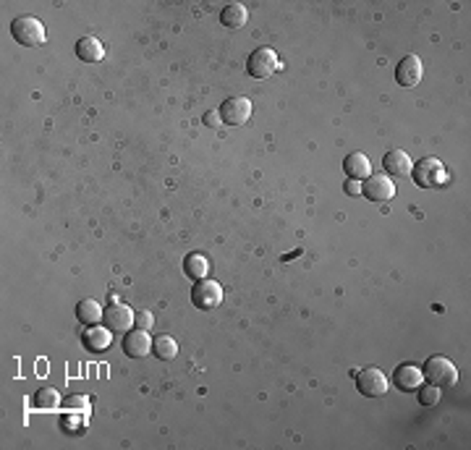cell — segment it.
<instances>
[{"mask_svg":"<svg viewBox=\"0 0 471 450\" xmlns=\"http://www.w3.org/2000/svg\"><path fill=\"white\" fill-rule=\"evenodd\" d=\"M11 37L19 45H26V48H37V45H42L47 40L45 26L34 16H16L11 21Z\"/></svg>","mask_w":471,"mask_h":450,"instance_id":"6da1fadb","label":"cell"},{"mask_svg":"<svg viewBox=\"0 0 471 450\" xmlns=\"http://www.w3.org/2000/svg\"><path fill=\"white\" fill-rule=\"evenodd\" d=\"M422 374L424 379H430L432 385L437 387H453L458 382V369L445 356H430L422 367Z\"/></svg>","mask_w":471,"mask_h":450,"instance_id":"7a4b0ae2","label":"cell"},{"mask_svg":"<svg viewBox=\"0 0 471 450\" xmlns=\"http://www.w3.org/2000/svg\"><path fill=\"white\" fill-rule=\"evenodd\" d=\"M278 53L273 48H257L246 61V71H249L251 79H270L275 71H278Z\"/></svg>","mask_w":471,"mask_h":450,"instance_id":"3957f363","label":"cell"},{"mask_svg":"<svg viewBox=\"0 0 471 450\" xmlns=\"http://www.w3.org/2000/svg\"><path fill=\"white\" fill-rule=\"evenodd\" d=\"M220 121L228 126H243L251 116V103L249 97H228L226 103L220 105Z\"/></svg>","mask_w":471,"mask_h":450,"instance_id":"277c9868","label":"cell"},{"mask_svg":"<svg viewBox=\"0 0 471 450\" xmlns=\"http://www.w3.org/2000/svg\"><path fill=\"white\" fill-rule=\"evenodd\" d=\"M411 173H414V181L419 186H440V183L445 181L447 173L442 163L437 158H424L416 163V168H411Z\"/></svg>","mask_w":471,"mask_h":450,"instance_id":"5b68a950","label":"cell"},{"mask_svg":"<svg viewBox=\"0 0 471 450\" xmlns=\"http://www.w3.org/2000/svg\"><path fill=\"white\" fill-rule=\"evenodd\" d=\"M361 194L369 199V202H377V205H383V202H390L395 197V183L390 181V175H369L367 183H361Z\"/></svg>","mask_w":471,"mask_h":450,"instance_id":"8992f818","label":"cell"},{"mask_svg":"<svg viewBox=\"0 0 471 450\" xmlns=\"http://www.w3.org/2000/svg\"><path fill=\"white\" fill-rule=\"evenodd\" d=\"M191 301H194L196 309H204V312H210V309L220 307V301H223V288H220L215 280H196L194 291H191Z\"/></svg>","mask_w":471,"mask_h":450,"instance_id":"52a82bcc","label":"cell"},{"mask_svg":"<svg viewBox=\"0 0 471 450\" xmlns=\"http://www.w3.org/2000/svg\"><path fill=\"white\" fill-rule=\"evenodd\" d=\"M356 385H359V393L367 395V398H383L388 393V377L377 367L361 369L356 374Z\"/></svg>","mask_w":471,"mask_h":450,"instance_id":"ba28073f","label":"cell"},{"mask_svg":"<svg viewBox=\"0 0 471 450\" xmlns=\"http://www.w3.org/2000/svg\"><path fill=\"white\" fill-rule=\"evenodd\" d=\"M422 76H424L422 58L416 56H406L398 63V68H395V81H398L400 87H416L422 81Z\"/></svg>","mask_w":471,"mask_h":450,"instance_id":"9c48e42d","label":"cell"},{"mask_svg":"<svg viewBox=\"0 0 471 450\" xmlns=\"http://www.w3.org/2000/svg\"><path fill=\"white\" fill-rule=\"evenodd\" d=\"M105 324H108L113 332H126L131 330V322H133V312L126 304L121 301H110V307L105 309Z\"/></svg>","mask_w":471,"mask_h":450,"instance_id":"30bf717a","label":"cell"},{"mask_svg":"<svg viewBox=\"0 0 471 450\" xmlns=\"http://www.w3.org/2000/svg\"><path fill=\"white\" fill-rule=\"evenodd\" d=\"M123 351L131 359H141V356L152 354V338L147 335V330H131L126 332L123 338Z\"/></svg>","mask_w":471,"mask_h":450,"instance_id":"8fae6325","label":"cell"},{"mask_svg":"<svg viewBox=\"0 0 471 450\" xmlns=\"http://www.w3.org/2000/svg\"><path fill=\"white\" fill-rule=\"evenodd\" d=\"M392 382H395L400 390H416V387L424 382L422 367H416V364H400L398 369L392 372Z\"/></svg>","mask_w":471,"mask_h":450,"instance_id":"7c38bea8","label":"cell"},{"mask_svg":"<svg viewBox=\"0 0 471 450\" xmlns=\"http://www.w3.org/2000/svg\"><path fill=\"white\" fill-rule=\"evenodd\" d=\"M76 58L84 63H100L105 58V48L97 37H78L76 42Z\"/></svg>","mask_w":471,"mask_h":450,"instance_id":"4fadbf2b","label":"cell"},{"mask_svg":"<svg viewBox=\"0 0 471 450\" xmlns=\"http://www.w3.org/2000/svg\"><path fill=\"white\" fill-rule=\"evenodd\" d=\"M343 170L353 181H361V178H369V175H372V165H369L367 155H361V152H351V155L343 160Z\"/></svg>","mask_w":471,"mask_h":450,"instance_id":"5bb4252c","label":"cell"},{"mask_svg":"<svg viewBox=\"0 0 471 450\" xmlns=\"http://www.w3.org/2000/svg\"><path fill=\"white\" fill-rule=\"evenodd\" d=\"M383 168L390 175H408L414 165H411V158H408L403 150H390V152H385Z\"/></svg>","mask_w":471,"mask_h":450,"instance_id":"9a60e30c","label":"cell"},{"mask_svg":"<svg viewBox=\"0 0 471 450\" xmlns=\"http://www.w3.org/2000/svg\"><path fill=\"white\" fill-rule=\"evenodd\" d=\"M81 340H84V346L89 351H105L110 346V340H113V330L110 327H89L81 335Z\"/></svg>","mask_w":471,"mask_h":450,"instance_id":"2e32d148","label":"cell"},{"mask_svg":"<svg viewBox=\"0 0 471 450\" xmlns=\"http://www.w3.org/2000/svg\"><path fill=\"white\" fill-rule=\"evenodd\" d=\"M246 19H249V14H246V9H243L241 3H228L226 9L220 11V21L228 29H241L246 24Z\"/></svg>","mask_w":471,"mask_h":450,"instance_id":"e0dca14e","label":"cell"},{"mask_svg":"<svg viewBox=\"0 0 471 450\" xmlns=\"http://www.w3.org/2000/svg\"><path fill=\"white\" fill-rule=\"evenodd\" d=\"M102 315H105V309H100V304L94 299H81L76 304V317H78V322H84V324H94V322H100Z\"/></svg>","mask_w":471,"mask_h":450,"instance_id":"ac0fdd59","label":"cell"},{"mask_svg":"<svg viewBox=\"0 0 471 450\" xmlns=\"http://www.w3.org/2000/svg\"><path fill=\"white\" fill-rule=\"evenodd\" d=\"M183 270H186V275L191 280H202L210 272V262H207L204 254H188L186 262H183Z\"/></svg>","mask_w":471,"mask_h":450,"instance_id":"d6986e66","label":"cell"},{"mask_svg":"<svg viewBox=\"0 0 471 450\" xmlns=\"http://www.w3.org/2000/svg\"><path fill=\"white\" fill-rule=\"evenodd\" d=\"M152 354H155L157 359H163V362H171V359H176V354H178V343H176L171 335H157V338L152 340Z\"/></svg>","mask_w":471,"mask_h":450,"instance_id":"ffe728a7","label":"cell"},{"mask_svg":"<svg viewBox=\"0 0 471 450\" xmlns=\"http://www.w3.org/2000/svg\"><path fill=\"white\" fill-rule=\"evenodd\" d=\"M31 406L39 411H55L58 406H61V395H58V390H53V387H42V390L34 393Z\"/></svg>","mask_w":471,"mask_h":450,"instance_id":"44dd1931","label":"cell"},{"mask_svg":"<svg viewBox=\"0 0 471 450\" xmlns=\"http://www.w3.org/2000/svg\"><path fill=\"white\" fill-rule=\"evenodd\" d=\"M416 390H419V403H422V406H435V403L440 401V387L437 385H419L416 387Z\"/></svg>","mask_w":471,"mask_h":450,"instance_id":"7402d4cb","label":"cell"},{"mask_svg":"<svg viewBox=\"0 0 471 450\" xmlns=\"http://www.w3.org/2000/svg\"><path fill=\"white\" fill-rule=\"evenodd\" d=\"M66 409L76 411L78 416H86V414H89V398H84V395H71L69 403H66Z\"/></svg>","mask_w":471,"mask_h":450,"instance_id":"603a6c76","label":"cell"},{"mask_svg":"<svg viewBox=\"0 0 471 450\" xmlns=\"http://www.w3.org/2000/svg\"><path fill=\"white\" fill-rule=\"evenodd\" d=\"M133 322L139 324V330H149L155 319H152V315H149V312H139V315H133Z\"/></svg>","mask_w":471,"mask_h":450,"instance_id":"cb8c5ba5","label":"cell"},{"mask_svg":"<svg viewBox=\"0 0 471 450\" xmlns=\"http://www.w3.org/2000/svg\"><path fill=\"white\" fill-rule=\"evenodd\" d=\"M220 123H223V121H220V113H215V111L204 113V126L215 128V126H220Z\"/></svg>","mask_w":471,"mask_h":450,"instance_id":"d4e9b609","label":"cell"},{"mask_svg":"<svg viewBox=\"0 0 471 450\" xmlns=\"http://www.w3.org/2000/svg\"><path fill=\"white\" fill-rule=\"evenodd\" d=\"M343 189H345V194H348V197H359V194H361V183L353 181V178H348Z\"/></svg>","mask_w":471,"mask_h":450,"instance_id":"484cf974","label":"cell"}]
</instances>
